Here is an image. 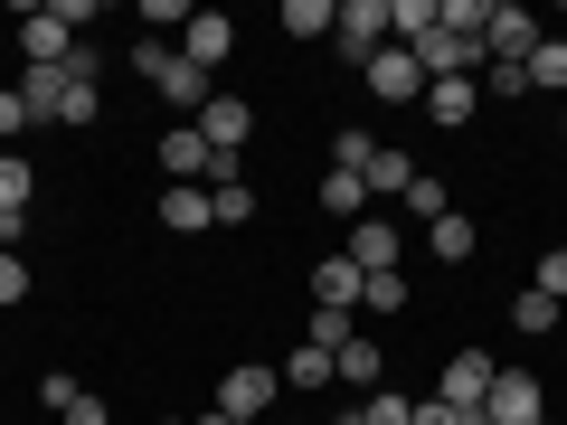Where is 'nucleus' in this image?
<instances>
[{"label":"nucleus","mask_w":567,"mask_h":425,"mask_svg":"<svg viewBox=\"0 0 567 425\" xmlns=\"http://www.w3.org/2000/svg\"><path fill=\"white\" fill-rule=\"evenodd\" d=\"M341 256L360 265V274H398L406 237H398V227H388V218H360V227H350V246H341Z\"/></svg>","instance_id":"nucleus-6"},{"label":"nucleus","mask_w":567,"mask_h":425,"mask_svg":"<svg viewBox=\"0 0 567 425\" xmlns=\"http://www.w3.org/2000/svg\"><path fill=\"white\" fill-rule=\"evenodd\" d=\"M76 397H85V387L66 379V369H48V379H39V406H58V416H66V406H76Z\"/></svg>","instance_id":"nucleus-36"},{"label":"nucleus","mask_w":567,"mask_h":425,"mask_svg":"<svg viewBox=\"0 0 567 425\" xmlns=\"http://www.w3.org/2000/svg\"><path fill=\"white\" fill-rule=\"evenodd\" d=\"M162 425H181V416H162Z\"/></svg>","instance_id":"nucleus-42"},{"label":"nucleus","mask_w":567,"mask_h":425,"mask_svg":"<svg viewBox=\"0 0 567 425\" xmlns=\"http://www.w3.org/2000/svg\"><path fill=\"white\" fill-rule=\"evenodd\" d=\"M416 114H435V123L454 133V123H473V114H483V85H473V76H445V85H425V104H416Z\"/></svg>","instance_id":"nucleus-12"},{"label":"nucleus","mask_w":567,"mask_h":425,"mask_svg":"<svg viewBox=\"0 0 567 425\" xmlns=\"http://www.w3.org/2000/svg\"><path fill=\"white\" fill-rule=\"evenodd\" d=\"M284 425H303V416H284Z\"/></svg>","instance_id":"nucleus-41"},{"label":"nucleus","mask_w":567,"mask_h":425,"mask_svg":"<svg viewBox=\"0 0 567 425\" xmlns=\"http://www.w3.org/2000/svg\"><path fill=\"white\" fill-rule=\"evenodd\" d=\"M58 425H114V406H104V397H76V406H66Z\"/></svg>","instance_id":"nucleus-38"},{"label":"nucleus","mask_w":567,"mask_h":425,"mask_svg":"<svg viewBox=\"0 0 567 425\" xmlns=\"http://www.w3.org/2000/svg\"><path fill=\"white\" fill-rule=\"evenodd\" d=\"M199 133H208V152H246V133H256V104L208 95V104H199Z\"/></svg>","instance_id":"nucleus-9"},{"label":"nucleus","mask_w":567,"mask_h":425,"mask_svg":"<svg viewBox=\"0 0 567 425\" xmlns=\"http://www.w3.org/2000/svg\"><path fill=\"white\" fill-rule=\"evenodd\" d=\"M20 48H29V66H66V48H76L66 10H20Z\"/></svg>","instance_id":"nucleus-7"},{"label":"nucleus","mask_w":567,"mask_h":425,"mask_svg":"<svg viewBox=\"0 0 567 425\" xmlns=\"http://www.w3.org/2000/svg\"><path fill=\"white\" fill-rule=\"evenodd\" d=\"M104 114V85H85V76H66V95H58V123L76 133V123H95Z\"/></svg>","instance_id":"nucleus-24"},{"label":"nucleus","mask_w":567,"mask_h":425,"mask_svg":"<svg viewBox=\"0 0 567 425\" xmlns=\"http://www.w3.org/2000/svg\"><path fill=\"white\" fill-rule=\"evenodd\" d=\"M360 265H350V256H322V265H312V312H360Z\"/></svg>","instance_id":"nucleus-8"},{"label":"nucleus","mask_w":567,"mask_h":425,"mask_svg":"<svg viewBox=\"0 0 567 425\" xmlns=\"http://www.w3.org/2000/svg\"><path fill=\"white\" fill-rule=\"evenodd\" d=\"M369 152H379V142H369V133H360V123H350V133H341V142H331V170H369Z\"/></svg>","instance_id":"nucleus-32"},{"label":"nucleus","mask_w":567,"mask_h":425,"mask_svg":"<svg viewBox=\"0 0 567 425\" xmlns=\"http://www.w3.org/2000/svg\"><path fill=\"white\" fill-rule=\"evenodd\" d=\"M379 341H369V331H360V341H341V350H331V379H341L350 387V397H369V387H379Z\"/></svg>","instance_id":"nucleus-14"},{"label":"nucleus","mask_w":567,"mask_h":425,"mask_svg":"<svg viewBox=\"0 0 567 425\" xmlns=\"http://www.w3.org/2000/svg\"><path fill=\"white\" fill-rule=\"evenodd\" d=\"M473 85H483V104H520V95H529V76H520V66H483Z\"/></svg>","instance_id":"nucleus-30"},{"label":"nucleus","mask_w":567,"mask_h":425,"mask_svg":"<svg viewBox=\"0 0 567 425\" xmlns=\"http://www.w3.org/2000/svg\"><path fill=\"white\" fill-rule=\"evenodd\" d=\"M425 246H435V265H464L473 256V218H464V208H445V218L425 227Z\"/></svg>","instance_id":"nucleus-19"},{"label":"nucleus","mask_w":567,"mask_h":425,"mask_svg":"<svg viewBox=\"0 0 567 425\" xmlns=\"http://www.w3.org/2000/svg\"><path fill=\"white\" fill-rule=\"evenodd\" d=\"M284 387H331V350H293V360H284Z\"/></svg>","instance_id":"nucleus-27"},{"label":"nucleus","mask_w":567,"mask_h":425,"mask_svg":"<svg viewBox=\"0 0 567 425\" xmlns=\"http://www.w3.org/2000/svg\"><path fill=\"white\" fill-rule=\"evenodd\" d=\"M558 133H567V104H558Z\"/></svg>","instance_id":"nucleus-40"},{"label":"nucleus","mask_w":567,"mask_h":425,"mask_svg":"<svg viewBox=\"0 0 567 425\" xmlns=\"http://www.w3.org/2000/svg\"><path fill=\"white\" fill-rule=\"evenodd\" d=\"M66 76H85V85H104V48H95V39H76V48H66Z\"/></svg>","instance_id":"nucleus-35"},{"label":"nucleus","mask_w":567,"mask_h":425,"mask_svg":"<svg viewBox=\"0 0 567 425\" xmlns=\"http://www.w3.org/2000/svg\"><path fill=\"white\" fill-rule=\"evenodd\" d=\"M360 180H369V199H379V189H398V199H406V189H416V162H406L398 142H379V152H369V170H360Z\"/></svg>","instance_id":"nucleus-16"},{"label":"nucleus","mask_w":567,"mask_h":425,"mask_svg":"<svg viewBox=\"0 0 567 425\" xmlns=\"http://www.w3.org/2000/svg\"><path fill=\"white\" fill-rule=\"evenodd\" d=\"M29 189H39V170L20 152H0V218H29Z\"/></svg>","instance_id":"nucleus-22"},{"label":"nucleus","mask_w":567,"mask_h":425,"mask_svg":"<svg viewBox=\"0 0 567 425\" xmlns=\"http://www.w3.org/2000/svg\"><path fill=\"white\" fill-rule=\"evenodd\" d=\"M548 29L529 20L520 0H492V20H483V66H529V48H539Z\"/></svg>","instance_id":"nucleus-1"},{"label":"nucleus","mask_w":567,"mask_h":425,"mask_svg":"<svg viewBox=\"0 0 567 425\" xmlns=\"http://www.w3.org/2000/svg\"><path fill=\"white\" fill-rule=\"evenodd\" d=\"M275 397H284V369H265V360H237V369L218 379V406H227L237 425H256Z\"/></svg>","instance_id":"nucleus-3"},{"label":"nucleus","mask_w":567,"mask_h":425,"mask_svg":"<svg viewBox=\"0 0 567 425\" xmlns=\"http://www.w3.org/2000/svg\"><path fill=\"white\" fill-rule=\"evenodd\" d=\"M341 0H284V39H331Z\"/></svg>","instance_id":"nucleus-20"},{"label":"nucleus","mask_w":567,"mask_h":425,"mask_svg":"<svg viewBox=\"0 0 567 425\" xmlns=\"http://www.w3.org/2000/svg\"><path fill=\"white\" fill-rule=\"evenodd\" d=\"M360 85H369V95H379V104H425V66H416V58H406V48H398V39H388V48H379V58H369V66H360Z\"/></svg>","instance_id":"nucleus-5"},{"label":"nucleus","mask_w":567,"mask_h":425,"mask_svg":"<svg viewBox=\"0 0 567 425\" xmlns=\"http://www.w3.org/2000/svg\"><path fill=\"white\" fill-rule=\"evenodd\" d=\"M492 425H548V387L529 369H492V397H483Z\"/></svg>","instance_id":"nucleus-2"},{"label":"nucleus","mask_w":567,"mask_h":425,"mask_svg":"<svg viewBox=\"0 0 567 425\" xmlns=\"http://www.w3.org/2000/svg\"><path fill=\"white\" fill-rule=\"evenodd\" d=\"M529 283H539L548 303H567V246H548V256H539V274H529Z\"/></svg>","instance_id":"nucleus-33"},{"label":"nucleus","mask_w":567,"mask_h":425,"mask_svg":"<svg viewBox=\"0 0 567 425\" xmlns=\"http://www.w3.org/2000/svg\"><path fill=\"white\" fill-rule=\"evenodd\" d=\"M435 20H445L454 39H473V48H483V20H492V0H445V10H435Z\"/></svg>","instance_id":"nucleus-28"},{"label":"nucleus","mask_w":567,"mask_h":425,"mask_svg":"<svg viewBox=\"0 0 567 425\" xmlns=\"http://www.w3.org/2000/svg\"><path fill=\"white\" fill-rule=\"evenodd\" d=\"M520 76L539 85V95H558V104H567V39H539V48H529V66H520Z\"/></svg>","instance_id":"nucleus-18"},{"label":"nucleus","mask_w":567,"mask_h":425,"mask_svg":"<svg viewBox=\"0 0 567 425\" xmlns=\"http://www.w3.org/2000/svg\"><path fill=\"white\" fill-rule=\"evenodd\" d=\"M445 180H425V170H416V189H406V218H416V227H435V218H445Z\"/></svg>","instance_id":"nucleus-29"},{"label":"nucleus","mask_w":567,"mask_h":425,"mask_svg":"<svg viewBox=\"0 0 567 425\" xmlns=\"http://www.w3.org/2000/svg\"><path fill=\"white\" fill-rule=\"evenodd\" d=\"M322 208L360 227V218H369V180H360V170H331V180H322Z\"/></svg>","instance_id":"nucleus-21"},{"label":"nucleus","mask_w":567,"mask_h":425,"mask_svg":"<svg viewBox=\"0 0 567 425\" xmlns=\"http://www.w3.org/2000/svg\"><path fill=\"white\" fill-rule=\"evenodd\" d=\"M208 218H218V227H246V218H256V189H246V180L208 189Z\"/></svg>","instance_id":"nucleus-26"},{"label":"nucleus","mask_w":567,"mask_h":425,"mask_svg":"<svg viewBox=\"0 0 567 425\" xmlns=\"http://www.w3.org/2000/svg\"><path fill=\"white\" fill-rule=\"evenodd\" d=\"M331 48H341L350 66H369L388 48V0H341V20H331Z\"/></svg>","instance_id":"nucleus-4"},{"label":"nucleus","mask_w":567,"mask_h":425,"mask_svg":"<svg viewBox=\"0 0 567 425\" xmlns=\"http://www.w3.org/2000/svg\"><path fill=\"white\" fill-rule=\"evenodd\" d=\"M162 227H171V237H199V227H218V218H208V189H199V180H171V189H162Z\"/></svg>","instance_id":"nucleus-15"},{"label":"nucleus","mask_w":567,"mask_h":425,"mask_svg":"<svg viewBox=\"0 0 567 425\" xmlns=\"http://www.w3.org/2000/svg\"><path fill=\"white\" fill-rule=\"evenodd\" d=\"M29 133V104H20V85H0V152Z\"/></svg>","instance_id":"nucleus-34"},{"label":"nucleus","mask_w":567,"mask_h":425,"mask_svg":"<svg viewBox=\"0 0 567 425\" xmlns=\"http://www.w3.org/2000/svg\"><path fill=\"white\" fill-rule=\"evenodd\" d=\"M303 341H312V350H341V341H360V312H312V322H303Z\"/></svg>","instance_id":"nucleus-25"},{"label":"nucleus","mask_w":567,"mask_h":425,"mask_svg":"<svg viewBox=\"0 0 567 425\" xmlns=\"http://www.w3.org/2000/svg\"><path fill=\"white\" fill-rule=\"evenodd\" d=\"M435 397H445V406H483V397H492V360H483V350H454Z\"/></svg>","instance_id":"nucleus-11"},{"label":"nucleus","mask_w":567,"mask_h":425,"mask_svg":"<svg viewBox=\"0 0 567 425\" xmlns=\"http://www.w3.org/2000/svg\"><path fill=\"white\" fill-rule=\"evenodd\" d=\"M558 312H567V303H548L539 283H520V293H511V322H520V331H558Z\"/></svg>","instance_id":"nucleus-23"},{"label":"nucleus","mask_w":567,"mask_h":425,"mask_svg":"<svg viewBox=\"0 0 567 425\" xmlns=\"http://www.w3.org/2000/svg\"><path fill=\"white\" fill-rule=\"evenodd\" d=\"M189 425H237V416H227V406H208V416H189Z\"/></svg>","instance_id":"nucleus-39"},{"label":"nucleus","mask_w":567,"mask_h":425,"mask_svg":"<svg viewBox=\"0 0 567 425\" xmlns=\"http://www.w3.org/2000/svg\"><path fill=\"white\" fill-rule=\"evenodd\" d=\"M227 48H237V20H218V10H189V29H181V58L199 66V76L227 58Z\"/></svg>","instance_id":"nucleus-10"},{"label":"nucleus","mask_w":567,"mask_h":425,"mask_svg":"<svg viewBox=\"0 0 567 425\" xmlns=\"http://www.w3.org/2000/svg\"><path fill=\"white\" fill-rule=\"evenodd\" d=\"M10 303H29V265L20 256H0V312H10Z\"/></svg>","instance_id":"nucleus-37"},{"label":"nucleus","mask_w":567,"mask_h":425,"mask_svg":"<svg viewBox=\"0 0 567 425\" xmlns=\"http://www.w3.org/2000/svg\"><path fill=\"white\" fill-rule=\"evenodd\" d=\"M58 95H66V66H29V76H20L29 123H58Z\"/></svg>","instance_id":"nucleus-17"},{"label":"nucleus","mask_w":567,"mask_h":425,"mask_svg":"<svg viewBox=\"0 0 567 425\" xmlns=\"http://www.w3.org/2000/svg\"><path fill=\"white\" fill-rule=\"evenodd\" d=\"M360 303H369V312H406V274H369Z\"/></svg>","instance_id":"nucleus-31"},{"label":"nucleus","mask_w":567,"mask_h":425,"mask_svg":"<svg viewBox=\"0 0 567 425\" xmlns=\"http://www.w3.org/2000/svg\"><path fill=\"white\" fill-rule=\"evenodd\" d=\"M162 170H171V180H208V133H199V123H171V133H162Z\"/></svg>","instance_id":"nucleus-13"}]
</instances>
